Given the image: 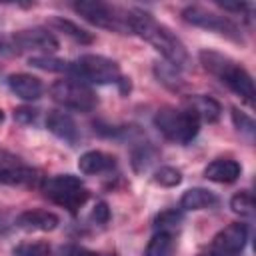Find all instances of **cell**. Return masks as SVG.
<instances>
[{
	"instance_id": "obj_1",
	"label": "cell",
	"mask_w": 256,
	"mask_h": 256,
	"mask_svg": "<svg viewBox=\"0 0 256 256\" xmlns=\"http://www.w3.org/2000/svg\"><path fill=\"white\" fill-rule=\"evenodd\" d=\"M126 20L130 26V32L144 38L150 46H154L174 68H184L190 60L186 46L180 42L176 34L164 24H160L152 14L142 10H130L126 12Z\"/></svg>"
},
{
	"instance_id": "obj_2",
	"label": "cell",
	"mask_w": 256,
	"mask_h": 256,
	"mask_svg": "<svg viewBox=\"0 0 256 256\" xmlns=\"http://www.w3.org/2000/svg\"><path fill=\"white\" fill-rule=\"evenodd\" d=\"M198 56H200V64L204 66V70H208L220 82H224L248 106H254V82H252V76L240 64H236L232 58L220 52H214V50H202Z\"/></svg>"
},
{
	"instance_id": "obj_3",
	"label": "cell",
	"mask_w": 256,
	"mask_h": 256,
	"mask_svg": "<svg viewBox=\"0 0 256 256\" xmlns=\"http://www.w3.org/2000/svg\"><path fill=\"white\" fill-rule=\"evenodd\" d=\"M42 190L46 198H50L54 204L66 208L72 214H76L90 196L84 182L74 174H56L52 178H46L42 182Z\"/></svg>"
},
{
	"instance_id": "obj_4",
	"label": "cell",
	"mask_w": 256,
	"mask_h": 256,
	"mask_svg": "<svg viewBox=\"0 0 256 256\" xmlns=\"http://www.w3.org/2000/svg\"><path fill=\"white\" fill-rule=\"evenodd\" d=\"M156 128L172 142L188 144L200 130V120L188 110H178L172 106H164L154 114Z\"/></svg>"
},
{
	"instance_id": "obj_5",
	"label": "cell",
	"mask_w": 256,
	"mask_h": 256,
	"mask_svg": "<svg viewBox=\"0 0 256 256\" xmlns=\"http://www.w3.org/2000/svg\"><path fill=\"white\" fill-rule=\"evenodd\" d=\"M72 74L76 80L92 82V84H118L122 80L120 66L100 54H84L76 62H72Z\"/></svg>"
},
{
	"instance_id": "obj_6",
	"label": "cell",
	"mask_w": 256,
	"mask_h": 256,
	"mask_svg": "<svg viewBox=\"0 0 256 256\" xmlns=\"http://www.w3.org/2000/svg\"><path fill=\"white\" fill-rule=\"evenodd\" d=\"M50 94L60 106L74 110V112H90L98 104V98L92 92V88H88L84 82H80L76 78L56 80L50 86Z\"/></svg>"
},
{
	"instance_id": "obj_7",
	"label": "cell",
	"mask_w": 256,
	"mask_h": 256,
	"mask_svg": "<svg viewBox=\"0 0 256 256\" xmlns=\"http://www.w3.org/2000/svg\"><path fill=\"white\" fill-rule=\"evenodd\" d=\"M72 8H74V12L80 14L86 22H90V24H94V26H98V28L112 30V32H120V34L130 32L126 14L122 16V14H120L116 8H112L110 4L94 2V0H80V2H74Z\"/></svg>"
},
{
	"instance_id": "obj_8",
	"label": "cell",
	"mask_w": 256,
	"mask_h": 256,
	"mask_svg": "<svg viewBox=\"0 0 256 256\" xmlns=\"http://www.w3.org/2000/svg\"><path fill=\"white\" fill-rule=\"evenodd\" d=\"M182 18L192 24V26H198V28H206V30H212V32H218L230 40H236V42H242V36H240V30L238 26L228 18V16H220L216 12H210L202 6H188L182 10Z\"/></svg>"
},
{
	"instance_id": "obj_9",
	"label": "cell",
	"mask_w": 256,
	"mask_h": 256,
	"mask_svg": "<svg viewBox=\"0 0 256 256\" xmlns=\"http://www.w3.org/2000/svg\"><path fill=\"white\" fill-rule=\"evenodd\" d=\"M248 240V228L246 224L232 222L226 228H222L210 244L212 256H240Z\"/></svg>"
},
{
	"instance_id": "obj_10",
	"label": "cell",
	"mask_w": 256,
	"mask_h": 256,
	"mask_svg": "<svg viewBox=\"0 0 256 256\" xmlns=\"http://www.w3.org/2000/svg\"><path fill=\"white\" fill-rule=\"evenodd\" d=\"M14 44L20 46L22 50H40L44 54L48 52H56L58 50V40L52 32H48L46 28H26V30H18L12 36Z\"/></svg>"
},
{
	"instance_id": "obj_11",
	"label": "cell",
	"mask_w": 256,
	"mask_h": 256,
	"mask_svg": "<svg viewBox=\"0 0 256 256\" xmlns=\"http://www.w3.org/2000/svg\"><path fill=\"white\" fill-rule=\"evenodd\" d=\"M60 224L58 216L50 210L42 208H32L24 210L16 216V226L24 232H52Z\"/></svg>"
},
{
	"instance_id": "obj_12",
	"label": "cell",
	"mask_w": 256,
	"mask_h": 256,
	"mask_svg": "<svg viewBox=\"0 0 256 256\" xmlns=\"http://www.w3.org/2000/svg\"><path fill=\"white\" fill-rule=\"evenodd\" d=\"M42 178L34 168L22 166L10 160H0V184H26V186H36Z\"/></svg>"
},
{
	"instance_id": "obj_13",
	"label": "cell",
	"mask_w": 256,
	"mask_h": 256,
	"mask_svg": "<svg viewBox=\"0 0 256 256\" xmlns=\"http://www.w3.org/2000/svg\"><path fill=\"white\" fill-rule=\"evenodd\" d=\"M46 128L60 140L68 142V144H76L78 142V126L72 120L70 114L62 112V110H52L46 118Z\"/></svg>"
},
{
	"instance_id": "obj_14",
	"label": "cell",
	"mask_w": 256,
	"mask_h": 256,
	"mask_svg": "<svg viewBox=\"0 0 256 256\" xmlns=\"http://www.w3.org/2000/svg\"><path fill=\"white\" fill-rule=\"evenodd\" d=\"M8 86L18 98L28 100V102L38 100L44 92V84L40 82V78H36L32 74H24V72L10 74L8 76Z\"/></svg>"
},
{
	"instance_id": "obj_15",
	"label": "cell",
	"mask_w": 256,
	"mask_h": 256,
	"mask_svg": "<svg viewBox=\"0 0 256 256\" xmlns=\"http://www.w3.org/2000/svg\"><path fill=\"white\" fill-rule=\"evenodd\" d=\"M114 166H116V158L108 152H102V150H88L78 160V168L86 176H96V174L110 172Z\"/></svg>"
},
{
	"instance_id": "obj_16",
	"label": "cell",
	"mask_w": 256,
	"mask_h": 256,
	"mask_svg": "<svg viewBox=\"0 0 256 256\" xmlns=\"http://www.w3.org/2000/svg\"><path fill=\"white\" fill-rule=\"evenodd\" d=\"M186 108L200 120V122H218L220 116H222V106L218 100L210 98V96H204V94H198V96H192L186 100Z\"/></svg>"
},
{
	"instance_id": "obj_17",
	"label": "cell",
	"mask_w": 256,
	"mask_h": 256,
	"mask_svg": "<svg viewBox=\"0 0 256 256\" xmlns=\"http://www.w3.org/2000/svg\"><path fill=\"white\" fill-rule=\"evenodd\" d=\"M240 172H242V166L236 160H230V158L212 160L204 168V176L212 182H218V184H230V182L238 180Z\"/></svg>"
},
{
	"instance_id": "obj_18",
	"label": "cell",
	"mask_w": 256,
	"mask_h": 256,
	"mask_svg": "<svg viewBox=\"0 0 256 256\" xmlns=\"http://www.w3.org/2000/svg\"><path fill=\"white\" fill-rule=\"evenodd\" d=\"M218 204V196L206 188H190L180 198V208L184 210H208Z\"/></svg>"
},
{
	"instance_id": "obj_19",
	"label": "cell",
	"mask_w": 256,
	"mask_h": 256,
	"mask_svg": "<svg viewBox=\"0 0 256 256\" xmlns=\"http://www.w3.org/2000/svg\"><path fill=\"white\" fill-rule=\"evenodd\" d=\"M48 26H52V28L64 32L66 36H70L72 40H76V42H80V44H92V40H94V36H92L90 32H86L84 28H80L78 24H74L72 20H66V18H62V16L50 18V20H48Z\"/></svg>"
},
{
	"instance_id": "obj_20",
	"label": "cell",
	"mask_w": 256,
	"mask_h": 256,
	"mask_svg": "<svg viewBox=\"0 0 256 256\" xmlns=\"http://www.w3.org/2000/svg\"><path fill=\"white\" fill-rule=\"evenodd\" d=\"M174 248H176V242H174V236L168 234V232H156L146 250H144V256H172L174 254Z\"/></svg>"
},
{
	"instance_id": "obj_21",
	"label": "cell",
	"mask_w": 256,
	"mask_h": 256,
	"mask_svg": "<svg viewBox=\"0 0 256 256\" xmlns=\"http://www.w3.org/2000/svg\"><path fill=\"white\" fill-rule=\"evenodd\" d=\"M182 220H184V214L180 210H176V208L164 210V212H160L154 218V228H156V232H168V234H172L176 228H180Z\"/></svg>"
},
{
	"instance_id": "obj_22",
	"label": "cell",
	"mask_w": 256,
	"mask_h": 256,
	"mask_svg": "<svg viewBox=\"0 0 256 256\" xmlns=\"http://www.w3.org/2000/svg\"><path fill=\"white\" fill-rule=\"evenodd\" d=\"M30 66L46 70V72H70L72 74V62L60 60V58H52V56H32L28 60Z\"/></svg>"
},
{
	"instance_id": "obj_23",
	"label": "cell",
	"mask_w": 256,
	"mask_h": 256,
	"mask_svg": "<svg viewBox=\"0 0 256 256\" xmlns=\"http://www.w3.org/2000/svg\"><path fill=\"white\" fill-rule=\"evenodd\" d=\"M52 248L46 240H30V242H20L12 254L14 256H50Z\"/></svg>"
},
{
	"instance_id": "obj_24",
	"label": "cell",
	"mask_w": 256,
	"mask_h": 256,
	"mask_svg": "<svg viewBox=\"0 0 256 256\" xmlns=\"http://www.w3.org/2000/svg\"><path fill=\"white\" fill-rule=\"evenodd\" d=\"M154 74H156V78L162 82V84H166L168 88H172V90H176V88H180V84H182V78H180V74H178V68H174L172 64H156L154 66Z\"/></svg>"
},
{
	"instance_id": "obj_25",
	"label": "cell",
	"mask_w": 256,
	"mask_h": 256,
	"mask_svg": "<svg viewBox=\"0 0 256 256\" xmlns=\"http://www.w3.org/2000/svg\"><path fill=\"white\" fill-rule=\"evenodd\" d=\"M154 182L164 186V188H174L182 182V172L174 166H160L154 172Z\"/></svg>"
},
{
	"instance_id": "obj_26",
	"label": "cell",
	"mask_w": 256,
	"mask_h": 256,
	"mask_svg": "<svg viewBox=\"0 0 256 256\" xmlns=\"http://www.w3.org/2000/svg\"><path fill=\"white\" fill-rule=\"evenodd\" d=\"M230 208L232 212L244 216V218H250L254 214V198L250 192H238L230 198Z\"/></svg>"
},
{
	"instance_id": "obj_27",
	"label": "cell",
	"mask_w": 256,
	"mask_h": 256,
	"mask_svg": "<svg viewBox=\"0 0 256 256\" xmlns=\"http://www.w3.org/2000/svg\"><path fill=\"white\" fill-rule=\"evenodd\" d=\"M232 122H234V126H236V130L240 132V134H244L246 138H254V132H256V124H254V120L246 114V112H240L238 108H232Z\"/></svg>"
},
{
	"instance_id": "obj_28",
	"label": "cell",
	"mask_w": 256,
	"mask_h": 256,
	"mask_svg": "<svg viewBox=\"0 0 256 256\" xmlns=\"http://www.w3.org/2000/svg\"><path fill=\"white\" fill-rule=\"evenodd\" d=\"M154 158H156V152L152 150V148H148V146H142V148H138L136 152H134V156H132V164H134V170L136 172H142V170H146L152 162H154Z\"/></svg>"
},
{
	"instance_id": "obj_29",
	"label": "cell",
	"mask_w": 256,
	"mask_h": 256,
	"mask_svg": "<svg viewBox=\"0 0 256 256\" xmlns=\"http://www.w3.org/2000/svg\"><path fill=\"white\" fill-rule=\"evenodd\" d=\"M110 218V210H108V204L106 202H96L94 208H92V214H90V220L96 222V224H106Z\"/></svg>"
},
{
	"instance_id": "obj_30",
	"label": "cell",
	"mask_w": 256,
	"mask_h": 256,
	"mask_svg": "<svg viewBox=\"0 0 256 256\" xmlns=\"http://www.w3.org/2000/svg\"><path fill=\"white\" fill-rule=\"evenodd\" d=\"M14 120H16L18 124H30V122L36 120V110H34V108H26V106L16 108V110H14Z\"/></svg>"
},
{
	"instance_id": "obj_31",
	"label": "cell",
	"mask_w": 256,
	"mask_h": 256,
	"mask_svg": "<svg viewBox=\"0 0 256 256\" xmlns=\"http://www.w3.org/2000/svg\"><path fill=\"white\" fill-rule=\"evenodd\" d=\"M68 256H100V254H96L92 250H86V248H74V250L68 252Z\"/></svg>"
},
{
	"instance_id": "obj_32",
	"label": "cell",
	"mask_w": 256,
	"mask_h": 256,
	"mask_svg": "<svg viewBox=\"0 0 256 256\" xmlns=\"http://www.w3.org/2000/svg\"><path fill=\"white\" fill-rule=\"evenodd\" d=\"M0 52H6V42L0 38Z\"/></svg>"
},
{
	"instance_id": "obj_33",
	"label": "cell",
	"mask_w": 256,
	"mask_h": 256,
	"mask_svg": "<svg viewBox=\"0 0 256 256\" xmlns=\"http://www.w3.org/2000/svg\"><path fill=\"white\" fill-rule=\"evenodd\" d=\"M0 122H4V112L0 110Z\"/></svg>"
},
{
	"instance_id": "obj_34",
	"label": "cell",
	"mask_w": 256,
	"mask_h": 256,
	"mask_svg": "<svg viewBox=\"0 0 256 256\" xmlns=\"http://www.w3.org/2000/svg\"><path fill=\"white\" fill-rule=\"evenodd\" d=\"M200 256H212V254H200Z\"/></svg>"
}]
</instances>
